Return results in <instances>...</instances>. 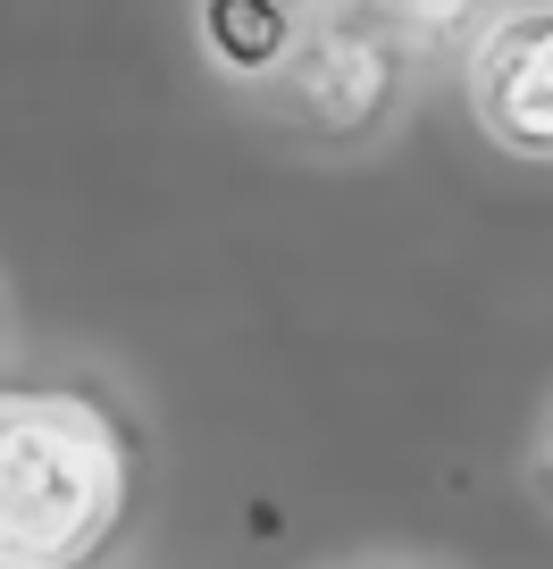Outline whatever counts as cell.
<instances>
[{"label":"cell","mask_w":553,"mask_h":569,"mask_svg":"<svg viewBox=\"0 0 553 569\" xmlns=\"http://www.w3.org/2000/svg\"><path fill=\"white\" fill-rule=\"evenodd\" d=\"M126 495L135 452L92 393H0V569H85Z\"/></svg>","instance_id":"cell-1"},{"label":"cell","mask_w":553,"mask_h":569,"mask_svg":"<svg viewBox=\"0 0 553 569\" xmlns=\"http://www.w3.org/2000/svg\"><path fill=\"white\" fill-rule=\"evenodd\" d=\"M403 84H411V42L403 34L310 0L303 51L286 59V76H277L268 92L286 101V118L303 126L310 142H369V134L394 126Z\"/></svg>","instance_id":"cell-2"},{"label":"cell","mask_w":553,"mask_h":569,"mask_svg":"<svg viewBox=\"0 0 553 569\" xmlns=\"http://www.w3.org/2000/svg\"><path fill=\"white\" fill-rule=\"evenodd\" d=\"M470 109L512 160H553V0L503 9L470 34Z\"/></svg>","instance_id":"cell-3"},{"label":"cell","mask_w":553,"mask_h":569,"mask_svg":"<svg viewBox=\"0 0 553 569\" xmlns=\"http://www.w3.org/2000/svg\"><path fill=\"white\" fill-rule=\"evenodd\" d=\"M310 0H194V34L201 59H210L227 84H277L286 59L303 51Z\"/></svg>","instance_id":"cell-4"},{"label":"cell","mask_w":553,"mask_h":569,"mask_svg":"<svg viewBox=\"0 0 553 569\" xmlns=\"http://www.w3.org/2000/svg\"><path fill=\"white\" fill-rule=\"evenodd\" d=\"M327 9L369 18V26H386V34H403L411 51H419V42H462V34H478V9H486V0H327Z\"/></svg>","instance_id":"cell-5"},{"label":"cell","mask_w":553,"mask_h":569,"mask_svg":"<svg viewBox=\"0 0 553 569\" xmlns=\"http://www.w3.org/2000/svg\"><path fill=\"white\" fill-rule=\"evenodd\" d=\"M545 469H553V445H545Z\"/></svg>","instance_id":"cell-6"}]
</instances>
